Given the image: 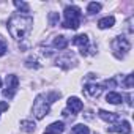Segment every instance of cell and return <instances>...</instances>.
I'll use <instances>...</instances> for the list:
<instances>
[{
	"label": "cell",
	"instance_id": "6da1fadb",
	"mask_svg": "<svg viewBox=\"0 0 134 134\" xmlns=\"http://www.w3.org/2000/svg\"><path fill=\"white\" fill-rule=\"evenodd\" d=\"M8 32L14 40H24L32 27H33V19L30 16H21V14H13L8 21Z\"/></svg>",
	"mask_w": 134,
	"mask_h": 134
},
{
	"label": "cell",
	"instance_id": "7a4b0ae2",
	"mask_svg": "<svg viewBox=\"0 0 134 134\" xmlns=\"http://www.w3.org/2000/svg\"><path fill=\"white\" fill-rule=\"evenodd\" d=\"M81 8L79 7H66L65 8V21H63V27L65 29H71V30H77L81 25Z\"/></svg>",
	"mask_w": 134,
	"mask_h": 134
},
{
	"label": "cell",
	"instance_id": "3957f363",
	"mask_svg": "<svg viewBox=\"0 0 134 134\" xmlns=\"http://www.w3.org/2000/svg\"><path fill=\"white\" fill-rule=\"evenodd\" d=\"M110 46H112V51H114V54H115L117 58H123V57L129 52V49H131V44H129L128 38L123 36V35L115 36V38L112 40Z\"/></svg>",
	"mask_w": 134,
	"mask_h": 134
},
{
	"label": "cell",
	"instance_id": "277c9868",
	"mask_svg": "<svg viewBox=\"0 0 134 134\" xmlns=\"http://www.w3.org/2000/svg\"><path fill=\"white\" fill-rule=\"evenodd\" d=\"M51 107H49V101L44 95H38L35 98V103H33V115L36 120H41L44 118L47 114H49Z\"/></svg>",
	"mask_w": 134,
	"mask_h": 134
},
{
	"label": "cell",
	"instance_id": "5b68a950",
	"mask_svg": "<svg viewBox=\"0 0 134 134\" xmlns=\"http://www.w3.org/2000/svg\"><path fill=\"white\" fill-rule=\"evenodd\" d=\"M18 87H19V79H18V76H14V74H8V76H7V88L3 90V96L11 99V98L14 96Z\"/></svg>",
	"mask_w": 134,
	"mask_h": 134
},
{
	"label": "cell",
	"instance_id": "8992f818",
	"mask_svg": "<svg viewBox=\"0 0 134 134\" xmlns=\"http://www.w3.org/2000/svg\"><path fill=\"white\" fill-rule=\"evenodd\" d=\"M73 44L81 49L82 55H88V44H90V41H88L87 35H77V36H74L73 38Z\"/></svg>",
	"mask_w": 134,
	"mask_h": 134
},
{
	"label": "cell",
	"instance_id": "52a82bcc",
	"mask_svg": "<svg viewBox=\"0 0 134 134\" xmlns=\"http://www.w3.org/2000/svg\"><path fill=\"white\" fill-rule=\"evenodd\" d=\"M74 63H76V58H74L73 54H65L63 57H58L57 58V65L62 66L63 70H70Z\"/></svg>",
	"mask_w": 134,
	"mask_h": 134
},
{
	"label": "cell",
	"instance_id": "ba28073f",
	"mask_svg": "<svg viewBox=\"0 0 134 134\" xmlns=\"http://www.w3.org/2000/svg\"><path fill=\"white\" fill-rule=\"evenodd\" d=\"M107 131H110V132H120V134H129L131 132V125H129V121L123 120V121H120V123H117L114 126H109Z\"/></svg>",
	"mask_w": 134,
	"mask_h": 134
},
{
	"label": "cell",
	"instance_id": "9c48e42d",
	"mask_svg": "<svg viewBox=\"0 0 134 134\" xmlns=\"http://www.w3.org/2000/svg\"><path fill=\"white\" fill-rule=\"evenodd\" d=\"M66 104H68V109L71 110V114H77V112H81V110L84 109V103H82L79 98H76V96L68 98Z\"/></svg>",
	"mask_w": 134,
	"mask_h": 134
},
{
	"label": "cell",
	"instance_id": "30bf717a",
	"mask_svg": "<svg viewBox=\"0 0 134 134\" xmlns=\"http://www.w3.org/2000/svg\"><path fill=\"white\" fill-rule=\"evenodd\" d=\"M84 92H85V95L90 96V98H98V96L103 93V87L98 85V84H87V85L84 87Z\"/></svg>",
	"mask_w": 134,
	"mask_h": 134
},
{
	"label": "cell",
	"instance_id": "8fae6325",
	"mask_svg": "<svg viewBox=\"0 0 134 134\" xmlns=\"http://www.w3.org/2000/svg\"><path fill=\"white\" fill-rule=\"evenodd\" d=\"M98 115H99V118H103V120H104V121H107V123H115V121H120V120H121L120 114L107 112V110H103V109H99V110H98Z\"/></svg>",
	"mask_w": 134,
	"mask_h": 134
},
{
	"label": "cell",
	"instance_id": "7c38bea8",
	"mask_svg": "<svg viewBox=\"0 0 134 134\" xmlns=\"http://www.w3.org/2000/svg\"><path fill=\"white\" fill-rule=\"evenodd\" d=\"M63 131H65L63 121H54V123H51V125L46 128V132H47V134H60V132H63Z\"/></svg>",
	"mask_w": 134,
	"mask_h": 134
},
{
	"label": "cell",
	"instance_id": "4fadbf2b",
	"mask_svg": "<svg viewBox=\"0 0 134 134\" xmlns=\"http://www.w3.org/2000/svg\"><path fill=\"white\" fill-rule=\"evenodd\" d=\"M68 38H66V36H63V35H58V36H55L54 38V47L55 49H58V51H62V49H66V47H68Z\"/></svg>",
	"mask_w": 134,
	"mask_h": 134
},
{
	"label": "cell",
	"instance_id": "5bb4252c",
	"mask_svg": "<svg viewBox=\"0 0 134 134\" xmlns=\"http://www.w3.org/2000/svg\"><path fill=\"white\" fill-rule=\"evenodd\" d=\"M114 24H115V18H114V16H107V18H103V19H99V22H98V27H99L101 30H104V29H110Z\"/></svg>",
	"mask_w": 134,
	"mask_h": 134
},
{
	"label": "cell",
	"instance_id": "9a60e30c",
	"mask_svg": "<svg viewBox=\"0 0 134 134\" xmlns=\"http://www.w3.org/2000/svg\"><path fill=\"white\" fill-rule=\"evenodd\" d=\"M106 101L110 103V104H120L123 101V96L120 93H115V92H109L107 96H106Z\"/></svg>",
	"mask_w": 134,
	"mask_h": 134
},
{
	"label": "cell",
	"instance_id": "2e32d148",
	"mask_svg": "<svg viewBox=\"0 0 134 134\" xmlns=\"http://www.w3.org/2000/svg\"><path fill=\"white\" fill-rule=\"evenodd\" d=\"M21 129L25 131V132H33L36 129V125L32 121V120H22L21 121Z\"/></svg>",
	"mask_w": 134,
	"mask_h": 134
},
{
	"label": "cell",
	"instance_id": "e0dca14e",
	"mask_svg": "<svg viewBox=\"0 0 134 134\" xmlns=\"http://www.w3.org/2000/svg\"><path fill=\"white\" fill-rule=\"evenodd\" d=\"M71 134H90V129L85 125H76L71 129Z\"/></svg>",
	"mask_w": 134,
	"mask_h": 134
},
{
	"label": "cell",
	"instance_id": "ac0fdd59",
	"mask_svg": "<svg viewBox=\"0 0 134 134\" xmlns=\"http://www.w3.org/2000/svg\"><path fill=\"white\" fill-rule=\"evenodd\" d=\"M98 11H101V3H98V2L88 3V7H87V13L88 14H96Z\"/></svg>",
	"mask_w": 134,
	"mask_h": 134
},
{
	"label": "cell",
	"instance_id": "d6986e66",
	"mask_svg": "<svg viewBox=\"0 0 134 134\" xmlns=\"http://www.w3.org/2000/svg\"><path fill=\"white\" fill-rule=\"evenodd\" d=\"M14 7H16L18 10H21L22 13H29V10H30L29 3H25V2H19V0H14Z\"/></svg>",
	"mask_w": 134,
	"mask_h": 134
},
{
	"label": "cell",
	"instance_id": "ffe728a7",
	"mask_svg": "<svg viewBox=\"0 0 134 134\" xmlns=\"http://www.w3.org/2000/svg\"><path fill=\"white\" fill-rule=\"evenodd\" d=\"M58 21H60L58 13H49V22H51V25H57Z\"/></svg>",
	"mask_w": 134,
	"mask_h": 134
},
{
	"label": "cell",
	"instance_id": "44dd1931",
	"mask_svg": "<svg viewBox=\"0 0 134 134\" xmlns=\"http://www.w3.org/2000/svg\"><path fill=\"white\" fill-rule=\"evenodd\" d=\"M101 87H109V88H115L117 87V81L115 79H106L104 82H103V85Z\"/></svg>",
	"mask_w": 134,
	"mask_h": 134
},
{
	"label": "cell",
	"instance_id": "7402d4cb",
	"mask_svg": "<svg viewBox=\"0 0 134 134\" xmlns=\"http://www.w3.org/2000/svg\"><path fill=\"white\" fill-rule=\"evenodd\" d=\"M132 79H134V76H132V74H128L126 79H125V82H123V85H125L126 88H129V90L132 88Z\"/></svg>",
	"mask_w": 134,
	"mask_h": 134
},
{
	"label": "cell",
	"instance_id": "603a6c76",
	"mask_svg": "<svg viewBox=\"0 0 134 134\" xmlns=\"http://www.w3.org/2000/svg\"><path fill=\"white\" fill-rule=\"evenodd\" d=\"M25 66H27V68H40L38 62H36V60H33V58H27V62H25Z\"/></svg>",
	"mask_w": 134,
	"mask_h": 134
},
{
	"label": "cell",
	"instance_id": "cb8c5ba5",
	"mask_svg": "<svg viewBox=\"0 0 134 134\" xmlns=\"http://www.w3.org/2000/svg\"><path fill=\"white\" fill-rule=\"evenodd\" d=\"M5 52H7V43L3 40H0V57L5 55Z\"/></svg>",
	"mask_w": 134,
	"mask_h": 134
},
{
	"label": "cell",
	"instance_id": "d4e9b609",
	"mask_svg": "<svg viewBox=\"0 0 134 134\" xmlns=\"http://www.w3.org/2000/svg\"><path fill=\"white\" fill-rule=\"evenodd\" d=\"M62 115H63L65 118H70V120H73V118H74V114H71L68 109H65V110L62 112Z\"/></svg>",
	"mask_w": 134,
	"mask_h": 134
},
{
	"label": "cell",
	"instance_id": "484cf974",
	"mask_svg": "<svg viewBox=\"0 0 134 134\" xmlns=\"http://www.w3.org/2000/svg\"><path fill=\"white\" fill-rule=\"evenodd\" d=\"M0 87H2V79H0Z\"/></svg>",
	"mask_w": 134,
	"mask_h": 134
},
{
	"label": "cell",
	"instance_id": "4316f807",
	"mask_svg": "<svg viewBox=\"0 0 134 134\" xmlns=\"http://www.w3.org/2000/svg\"><path fill=\"white\" fill-rule=\"evenodd\" d=\"M44 134H47V132H44Z\"/></svg>",
	"mask_w": 134,
	"mask_h": 134
},
{
	"label": "cell",
	"instance_id": "83f0119b",
	"mask_svg": "<svg viewBox=\"0 0 134 134\" xmlns=\"http://www.w3.org/2000/svg\"><path fill=\"white\" fill-rule=\"evenodd\" d=\"M0 112H2V110H0Z\"/></svg>",
	"mask_w": 134,
	"mask_h": 134
}]
</instances>
